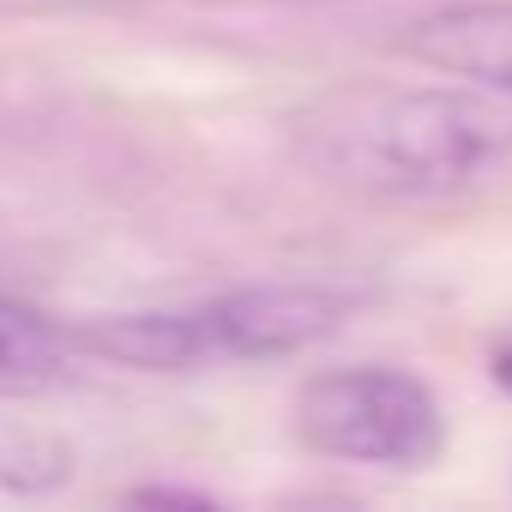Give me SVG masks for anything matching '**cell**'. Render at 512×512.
I'll return each mask as SVG.
<instances>
[{
	"instance_id": "cell-1",
	"label": "cell",
	"mask_w": 512,
	"mask_h": 512,
	"mask_svg": "<svg viewBox=\"0 0 512 512\" xmlns=\"http://www.w3.org/2000/svg\"><path fill=\"white\" fill-rule=\"evenodd\" d=\"M302 151L350 193L440 205L506 163L512 115L452 85H344L302 115Z\"/></svg>"
},
{
	"instance_id": "cell-2",
	"label": "cell",
	"mask_w": 512,
	"mask_h": 512,
	"mask_svg": "<svg viewBox=\"0 0 512 512\" xmlns=\"http://www.w3.org/2000/svg\"><path fill=\"white\" fill-rule=\"evenodd\" d=\"M296 434L344 464L422 470L446 446V416L404 368H332L296 392Z\"/></svg>"
},
{
	"instance_id": "cell-3",
	"label": "cell",
	"mask_w": 512,
	"mask_h": 512,
	"mask_svg": "<svg viewBox=\"0 0 512 512\" xmlns=\"http://www.w3.org/2000/svg\"><path fill=\"white\" fill-rule=\"evenodd\" d=\"M187 314H193L199 368L278 362V356H296V350H314L320 338H332L356 314V296L332 290V284H247V290L211 296Z\"/></svg>"
},
{
	"instance_id": "cell-4",
	"label": "cell",
	"mask_w": 512,
	"mask_h": 512,
	"mask_svg": "<svg viewBox=\"0 0 512 512\" xmlns=\"http://www.w3.org/2000/svg\"><path fill=\"white\" fill-rule=\"evenodd\" d=\"M404 55L476 91L512 97V0H452L404 31Z\"/></svg>"
},
{
	"instance_id": "cell-5",
	"label": "cell",
	"mask_w": 512,
	"mask_h": 512,
	"mask_svg": "<svg viewBox=\"0 0 512 512\" xmlns=\"http://www.w3.org/2000/svg\"><path fill=\"white\" fill-rule=\"evenodd\" d=\"M67 356H73L67 326H55L37 308L0 296V398H37V392H49L61 380Z\"/></svg>"
},
{
	"instance_id": "cell-6",
	"label": "cell",
	"mask_w": 512,
	"mask_h": 512,
	"mask_svg": "<svg viewBox=\"0 0 512 512\" xmlns=\"http://www.w3.org/2000/svg\"><path fill=\"white\" fill-rule=\"evenodd\" d=\"M73 452L37 428H0V482L19 488V494H43L67 476Z\"/></svg>"
},
{
	"instance_id": "cell-7",
	"label": "cell",
	"mask_w": 512,
	"mask_h": 512,
	"mask_svg": "<svg viewBox=\"0 0 512 512\" xmlns=\"http://www.w3.org/2000/svg\"><path fill=\"white\" fill-rule=\"evenodd\" d=\"M139 506H211V494H193V488H133Z\"/></svg>"
},
{
	"instance_id": "cell-8",
	"label": "cell",
	"mask_w": 512,
	"mask_h": 512,
	"mask_svg": "<svg viewBox=\"0 0 512 512\" xmlns=\"http://www.w3.org/2000/svg\"><path fill=\"white\" fill-rule=\"evenodd\" d=\"M494 380L512 392V344H500V350H494Z\"/></svg>"
}]
</instances>
